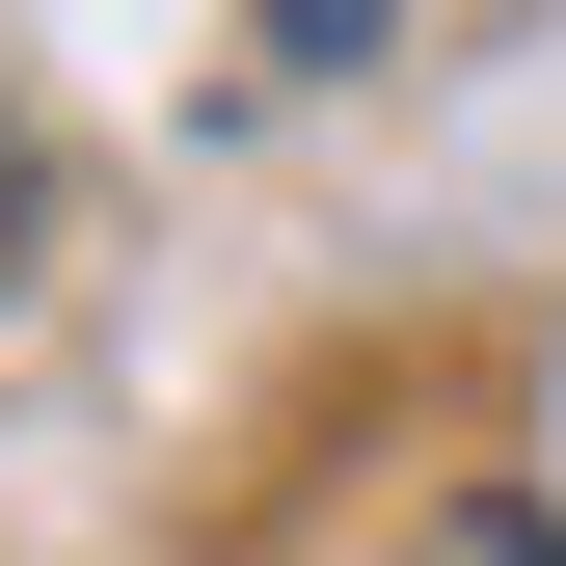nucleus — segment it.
I'll use <instances>...</instances> for the list:
<instances>
[{
    "instance_id": "obj_2",
    "label": "nucleus",
    "mask_w": 566,
    "mask_h": 566,
    "mask_svg": "<svg viewBox=\"0 0 566 566\" xmlns=\"http://www.w3.org/2000/svg\"><path fill=\"white\" fill-rule=\"evenodd\" d=\"M28 270H54V135L0 108V297H28Z\"/></svg>"
},
{
    "instance_id": "obj_1",
    "label": "nucleus",
    "mask_w": 566,
    "mask_h": 566,
    "mask_svg": "<svg viewBox=\"0 0 566 566\" xmlns=\"http://www.w3.org/2000/svg\"><path fill=\"white\" fill-rule=\"evenodd\" d=\"M350 28H378V0H270V28H243V82H350Z\"/></svg>"
},
{
    "instance_id": "obj_3",
    "label": "nucleus",
    "mask_w": 566,
    "mask_h": 566,
    "mask_svg": "<svg viewBox=\"0 0 566 566\" xmlns=\"http://www.w3.org/2000/svg\"><path fill=\"white\" fill-rule=\"evenodd\" d=\"M432 566H566V513H459V539H432Z\"/></svg>"
}]
</instances>
